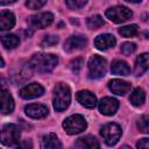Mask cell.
I'll return each mask as SVG.
<instances>
[{
	"mask_svg": "<svg viewBox=\"0 0 149 149\" xmlns=\"http://www.w3.org/2000/svg\"><path fill=\"white\" fill-rule=\"evenodd\" d=\"M119 108V101L111 97H105L99 102V111L104 115H113Z\"/></svg>",
	"mask_w": 149,
	"mask_h": 149,
	"instance_id": "9",
	"label": "cell"
},
{
	"mask_svg": "<svg viewBox=\"0 0 149 149\" xmlns=\"http://www.w3.org/2000/svg\"><path fill=\"white\" fill-rule=\"evenodd\" d=\"M116 43L115 41V37L111 34H102V35H99L95 40H94V45L97 47V49L99 50H106V49H109L112 47H114Z\"/></svg>",
	"mask_w": 149,
	"mask_h": 149,
	"instance_id": "14",
	"label": "cell"
},
{
	"mask_svg": "<svg viewBox=\"0 0 149 149\" xmlns=\"http://www.w3.org/2000/svg\"><path fill=\"white\" fill-rule=\"evenodd\" d=\"M76 148H87V149H92V148H99L100 144L98 142V140L94 136L87 135L84 137L78 139V141L74 144Z\"/></svg>",
	"mask_w": 149,
	"mask_h": 149,
	"instance_id": "19",
	"label": "cell"
},
{
	"mask_svg": "<svg viewBox=\"0 0 149 149\" xmlns=\"http://www.w3.org/2000/svg\"><path fill=\"white\" fill-rule=\"evenodd\" d=\"M135 50H136V44L133 42H125L121 45V52L126 56L132 55L133 52H135Z\"/></svg>",
	"mask_w": 149,
	"mask_h": 149,
	"instance_id": "29",
	"label": "cell"
},
{
	"mask_svg": "<svg viewBox=\"0 0 149 149\" xmlns=\"http://www.w3.org/2000/svg\"><path fill=\"white\" fill-rule=\"evenodd\" d=\"M119 34L125 36V37H133L137 34V26L136 24H130V26H126L119 29Z\"/></svg>",
	"mask_w": 149,
	"mask_h": 149,
	"instance_id": "25",
	"label": "cell"
},
{
	"mask_svg": "<svg viewBox=\"0 0 149 149\" xmlns=\"http://www.w3.org/2000/svg\"><path fill=\"white\" fill-rule=\"evenodd\" d=\"M15 24V16L9 10H2L0 14V28L1 30H9Z\"/></svg>",
	"mask_w": 149,
	"mask_h": 149,
	"instance_id": "18",
	"label": "cell"
},
{
	"mask_svg": "<svg viewBox=\"0 0 149 149\" xmlns=\"http://www.w3.org/2000/svg\"><path fill=\"white\" fill-rule=\"evenodd\" d=\"M137 128L140 132L149 134V115H142L137 120Z\"/></svg>",
	"mask_w": 149,
	"mask_h": 149,
	"instance_id": "27",
	"label": "cell"
},
{
	"mask_svg": "<svg viewBox=\"0 0 149 149\" xmlns=\"http://www.w3.org/2000/svg\"><path fill=\"white\" fill-rule=\"evenodd\" d=\"M76 97L78 102H80L86 108H93L97 105V98L90 91H79Z\"/></svg>",
	"mask_w": 149,
	"mask_h": 149,
	"instance_id": "15",
	"label": "cell"
},
{
	"mask_svg": "<svg viewBox=\"0 0 149 149\" xmlns=\"http://www.w3.org/2000/svg\"><path fill=\"white\" fill-rule=\"evenodd\" d=\"M63 127L68 134L74 135V134H79L83 130H85L87 127V123H86V120L84 119L83 115L74 114V115H71L64 120Z\"/></svg>",
	"mask_w": 149,
	"mask_h": 149,
	"instance_id": "3",
	"label": "cell"
},
{
	"mask_svg": "<svg viewBox=\"0 0 149 149\" xmlns=\"http://www.w3.org/2000/svg\"><path fill=\"white\" fill-rule=\"evenodd\" d=\"M108 88L114 93V94H118V95H123L126 93H128L132 88V85L125 80H121V79H113L108 83Z\"/></svg>",
	"mask_w": 149,
	"mask_h": 149,
	"instance_id": "12",
	"label": "cell"
},
{
	"mask_svg": "<svg viewBox=\"0 0 149 149\" xmlns=\"http://www.w3.org/2000/svg\"><path fill=\"white\" fill-rule=\"evenodd\" d=\"M54 108L57 112H62L70 105L71 93L70 88L64 83H58L54 90Z\"/></svg>",
	"mask_w": 149,
	"mask_h": 149,
	"instance_id": "2",
	"label": "cell"
},
{
	"mask_svg": "<svg viewBox=\"0 0 149 149\" xmlns=\"http://www.w3.org/2000/svg\"><path fill=\"white\" fill-rule=\"evenodd\" d=\"M83 65H84V59L80 58V57H78V58H74V59L71 61V63H70V69L72 70V72L79 73V71L81 70Z\"/></svg>",
	"mask_w": 149,
	"mask_h": 149,
	"instance_id": "30",
	"label": "cell"
},
{
	"mask_svg": "<svg viewBox=\"0 0 149 149\" xmlns=\"http://www.w3.org/2000/svg\"><path fill=\"white\" fill-rule=\"evenodd\" d=\"M100 134H101L104 141L106 142V144L114 146L119 141V139L121 136V128L116 123H113V122L112 123H107L101 128Z\"/></svg>",
	"mask_w": 149,
	"mask_h": 149,
	"instance_id": "7",
	"label": "cell"
},
{
	"mask_svg": "<svg viewBox=\"0 0 149 149\" xmlns=\"http://www.w3.org/2000/svg\"><path fill=\"white\" fill-rule=\"evenodd\" d=\"M20 127L15 123H7L1 130V142L5 146H15L20 140Z\"/></svg>",
	"mask_w": 149,
	"mask_h": 149,
	"instance_id": "5",
	"label": "cell"
},
{
	"mask_svg": "<svg viewBox=\"0 0 149 149\" xmlns=\"http://www.w3.org/2000/svg\"><path fill=\"white\" fill-rule=\"evenodd\" d=\"M87 27L91 28V29H97L101 26H104V20L100 15H94V16H91L87 19Z\"/></svg>",
	"mask_w": 149,
	"mask_h": 149,
	"instance_id": "26",
	"label": "cell"
},
{
	"mask_svg": "<svg viewBox=\"0 0 149 149\" xmlns=\"http://www.w3.org/2000/svg\"><path fill=\"white\" fill-rule=\"evenodd\" d=\"M14 1H16V0H0V3L1 5H8V3H12Z\"/></svg>",
	"mask_w": 149,
	"mask_h": 149,
	"instance_id": "34",
	"label": "cell"
},
{
	"mask_svg": "<svg viewBox=\"0 0 149 149\" xmlns=\"http://www.w3.org/2000/svg\"><path fill=\"white\" fill-rule=\"evenodd\" d=\"M111 71L114 74H121V76H128L130 73L129 65L123 61H114L111 66Z\"/></svg>",
	"mask_w": 149,
	"mask_h": 149,
	"instance_id": "20",
	"label": "cell"
},
{
	"mask_svg": "<svg viewBox=\"0 0 149 149\" xmlns=\"http://www.w3.org/2000/svg\"><path fill=\"white\" fill-rule=\"evenodd\" d=\"M57 63L58 57L52 54H35L29 61L31 69L41 73L50 72L51 70H54Z\"/></svg>",
	"mask_w": 149,
	"mask_h": 149,
	"instance_id": "1",
	"label": "cell"
},
{
	"mask_svg": "<svg viewBox=\"0 0 149 149\" xmlns=\"http://www.w3.org/2000/svg\"><path fill=\"white\" fill-rule=\"evenodd\" d=\"M17 147H31V143H28V142H23L22 144H19Z\"/></svg>",
	"mask_w": 149,
	"mask_h": 149,
	"instance_id": "35",
	"label": "cell"
},
{
	"mask_svg": "<svg viewBox=\"0 0 149 149\" xmlns=\"http://www.w3.org/2000/svg\"><path fill=\"white\" fill-rule=\"evenodd\" d=\"M54 21V15L51 13H40L37 15H33L30 17V22L33 23V26L37 27V28H45L48 26H50Z\"/></svg>",
	"mask_w": 149,
	"mask_h": 149,
	"instance_id": "13",
	"label": "cell"
},
{
	"mask_svg": "<svg viewBox=\"0 0 149 149\" xmlns=\"http://www.w3.org/2000/svg\"><path fill=\"white\" fill-rule=\"evenodd\" d=\"M87 44V40L83 35H73L69 37L64 43V50L68 52H72L74 50L81 49Z\"/></svg>",
	"mask_w": 149,
	"mask_h": 149,
	"instance_id": "8",
	"label": "cell"
},
{
	"mask_svg": "<svg viewBox=\"0 0 149 149\" xmlns=\"http://www.w3.org/2000/svg\"><path fill=\"white\" fill-rule=\"evenodd\" d=\"M137 148H149V139H141L136 143Z\"/></svg>",
	"mask_w": 149,
	"mask_h": 149,
	"instance_id": "33",
	"label": "cell"
},
{
	"mask_svg": "<svg viewBox=\"0 0 149 149\" xmlns=\"http://www.w3.org/2000/svg\"><path fill=\"white\" fill-rule=\"evenodd\" d=\"M126 1H128V2H134V3H136V2H140L141 0H126Z\"/></svg>",
	"mask_w": 149,
	"mask_h": 149,
	"instance_id": "36",
	"label": "cell"
},
{
	"mask_svg": "<svg viewBox=\"0 0 149 149\" xmlns=\"http://www.w3.org/2000/svg\"><path fill=\"white\" fill-rule=\"evenodd\" d=\"M42 148L44 149H49V148H62V143L61 141L58 140V137L50 133V134H47L42 137Z\"/></svg>",
	"mask_w": 149,
	"mask_h": 149,
	"instance_id": "21",
	"label": "cell"
},
{
	"mask_svg": "<svg viewBox=\"0 0 149 149\" xmlns=\"http://www.w3.org/2000/svg\"><path fill=\"white\" fill-rule=\"evenodd\" d=\"M129 100H130V102L134 106H141L144 102V100H146V93H144V91L141 87L135 88L133 91V93L130 94Z\"/></svg>",
	"mask_w": 149,
	"mask_h": 149,
	"instance_id": "22",
	"label": "cell"
},
{
	"mask_svg": "<svg viewBox=\"0 0 149 149\" xmlns=\"http://www.w3.org/2000/svg\"><path fill=\"white\" fill-rule=\"evenodd\" d=\"M14 109V100L10 95V93L2 88L1 91V112L2 114H9Z\"/></svg>",
	"mask_w": 149,
	"mask_h": 149,
	"instance_id": "16",
	"label": "cell"
},
{
	"mask_svg": "<svg viewBox=\"0 0 149 149\" xmlns=\"http://www.w3.org/2000/svg\"><path fill=\"white\" fill-rule=\"evenodd\" d=\"M1 43L6 49H14L19 45L20 40L16 35L8 34V35H5V36L1 37Z\"/></svg>",
	"mask_w": 149,
	"mask_h": 149,
	"instance_id": "23",
	"label": "cell"
},
{
	"mask_svg": "<svg viewBox=\"0 0 149 149\" xmlns=\"http://www.w3.org/2000/svg\"><path fill=\"white\" fill-rule=\"evenodd\" d=\"M58 41H59L58 36H56V35H47V36H44V38L41 41V47H42V48L51 47V45L57 44Z\"/></svg>",
	"mask_w": 149,
	"mask_h": 149,
	"instance_id": "28",
	"label": "cell"
},
{
	"mask_svg": "<svg viewBox=\"0 0 149 149\" xmlns=\"http://www.w3.org/2000/svg\"><path fill=\"white\" fill-rule=\"evenodd\" d=\"M47 2V0H27L26 6L30 9H38L41 8L44 3Z\"/></svg>",
	"mask_w": 149,
	"mask_h": 149,
	"instance_id": "32",
	"label": "cell"
},
{
	"mask_svg": "<svg viewBox=\"0 0 149 149\" xmlns=\"http://www.w3.org/2000/svg\"><path fill=\"white\" fill-rule=\"evenodd\" d=\"M66 5L71 9H79L84 7V5L87 2V0H65Z\"/></svg>",
	"mask_w": 149,
	"mask_h": 149,
	"instance_id": "31",
	"label": "cell"
},
{
	"mask_svg": "<svg viewBox=\"0 0 149 149\" xmlns=\"http://www.w3.org/2000/svg\"><path fill=\"white\" fill-rule=\"evenodd\" d=\"M30 68L31 66H29L28 69L24 68V66H20V71L17 70L16 72L13 73V80H14V83L17 84V83H22L26 79H28L30 77V71H29Z\"/></svg>",
	"mask_w": 149,
	"mask_h": 149,
	"instance_id": "24",
	"label": "cell"
},
{
	"mask_svg": "<svg viewBox=\"0 0 149 149\" xmlns=\"http://www.w3.org/2000/svg\"><path fill=\"white\" fill-rule=\"evenodd\" d=\"M106 16L115 23H122L128 21L133 16V13L129 8L125 6H115L106 10Z\"/></svg>",
	"mask_w": 149,
	"mask_h": 149,
	"instance_id": "6",
	"label": "cell"
},
{
	"mask_svg": "<svg viewBox=\"0 0 149 149\" xmlns=\"http://www.w3.org/2000/svg\"><path fill=\"white\" fill-rule=\"evenodd\" d=\"M148 69H149V52H146V54L140 55L136 58L135 68H134V73L136 76H141Z\"/></svg>",
	"mask_w": 149,
	"mask_h": 149,
	"instance_id": "17",
	"label": "cell"
},
{
	"mask_svg": "<svg viewBox=\"0 0 149 149\" xmlns=\"http://www.w3.org/2000/svg\"><path fill=\"white\" fill-rule=\"evenodd\" d=\"M24 112L28 116L33 118V119H42L44 116H47L48 114V108L44 105L41 104H31L24 107Z\"/></svg>",
	"mask_w": 149,
	"mask_h": 149,
	"instance_id": "11",
	"label": "cell"
},
{
	"mask_svg": "<svg viewBox=\"0 0 149 149\" xmlns=\"http://www.w3.org/2000/svg\"><path fill=\"white\" fill-rule=\"evenodd\" d=\"M107 70L106 59L101 56L94 55L88 61V77L91 79H98L105 76Z\"/></svg>",
	"mask_w": 149,
	"mask_h": 149,
	"instance_id": "4",
	"label": "cell"
},
{
	"mask_svg": "<svg viewBox=\"0 0 149 149\" xmlns=\"http://www.w3.org/2000/svg\"><path fill=\"white\" fill-rule=\"evenodd\" d=\"M43 93H44V88L37 83L29 84L20 90V95L23 99H34V98L41 97Z\"/></svg>",
	"mask_w": 149,
	"mask_h": 149,
	"instance_id": "10",
	"label": "cell"
}]
</instances>
